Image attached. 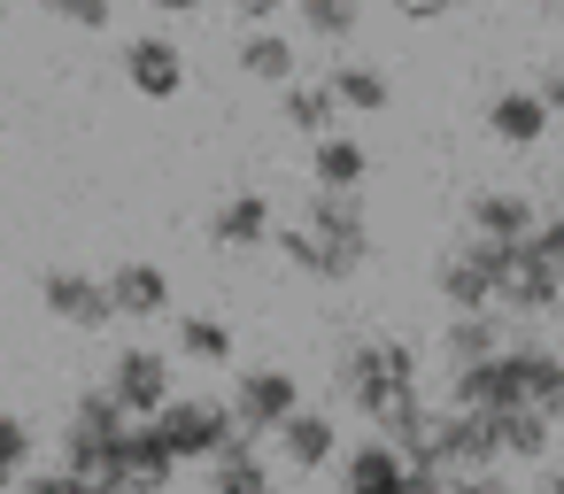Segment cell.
Here are the masks:
<instances>
[{
	"mask_svg": "<svg viewBox=\"0 0 564 494\" xmlns=\"http://www.w3.org/2000/svg\"><path fill=\"white\" fill-rule=\"evenodd\" d=\"M549 124H556V117L541 109L533 86H502V94H487V140H495V147H541Z\"/></svg>",
	"mask_w": 564,
	"mask_h": 494,
	"instance_id": "cell-13",
	"label": "cell"
},
{
	"mask_svg": "<svg viewBox=\"0 0 564 494\" xmlns=\"http://www.w3.org/2000/svg\"><path fill=\"white\" fill-rule=\"evenodd\" d=\"M533 94H541V109H549V117H564V63H549Z\"/></svg>",
	"mask_w": 564,
	"mask_h": 494,
	"instance_id": "cell-35",
	"label": "cell"
},
{
	"mask_svg": "<svg viewBox=\"0 0 564 494\" xmlns=\"http://www.w3.org/2000/svg\"><path fill=\"white\" fill-rule=\"evenodd\" d=\"M171 479H178V455L163 448L148 417H132L109 448V494H171Z\"/></svg>",
	"mask_w": 564,
	"mask_h": 494,
	"instance_id": "cell-5",
	"label": "cell"
},
{
	"mask_svg": "<svg viewBox=\"0 0 564 494\" xmlns=\"http://www.w3.org/2000/svg\"><path fill=\"white\" fill-rule=\"evenodd\" d=\"M232 63H240V78H256V86H294V78H302V55H294V40H286L279 24L240 32Z\"/></svg>",
	"mask_w": 564,
	"mask_h": 494,
	"instance_id": "cell-15",
	"label": "cell"
},
{
	"mask_svg": "<svg viewBox=\"0 0 564 494\" xmlns=\"http://www.w3.org/2000/svg\"><path fill=\"white\" fill-rule=\"evenodd\" d=\"M40 301H47V317H55V325H78V332H101V325H117V317H109V294H101V278H94V271H70V263H55V271L40 278Z\"/></svg>",
	"mask_w": 564,
	"mask_h": 494,
	"instance_id": "cell-10",
	"label": "cell"
},
{
	"mask_svg": "<svg viewBox=\"0 0 564 494\" xmlns=\"http://www.w3.org/2000/svg\"><path fill=\"white\" fill-rule=\"evenodd\" d=\"M325 94H333V109H340V117H387L394 78H387L379 63L348 55V63H333V70H325Z\"/></svg>",
	"mask_w": 564,
	"mask_h": 494,
	"instance_id": "cell-14",
	"label": "cell"
},
{
	"mask_svg": "<svg viewBox=\"0 0 564 494\" xmlns=\"http://www.w3.org/2000/svg\"><path fill=\"white\" fill-rule=\"evenodd\" d=\"M70 425H86V432H124L132 417H124V409H117V402H109L101 386H86V394L70 402Z\"/></svg>",
	"mask_w": 564,
	"mask_h": 494,
	"instance_id": "cell-30",
	"label": "cell"
},
{
	"mask_svg": "<svg viewBox=\"0 0 564 494\" xmlns=\"http://www.w3.org/2000/svg\"><path fill=\"white\" fill-rule=\"evenodd\" d=\"M101 394L124 409V417H155L178 386H171V355L163 348H117V363H109V378H101Z\"/></svg>",
	"mask_w": 564,
	"mask_h": 494,
	"instance_id": "cell-6",
	"label": "cell"
},
{
	"mask_svg": "<svg viewBox=\"0 0 564 494\" xmlns=\"http://www.w3.org/2000/svg\"><path fill=\"white\" fill-rule=\"evenodd\" d=\"M387 9H394L402 24H433V17H448V0H387Z\"/></svg>",
	"mask_w": 564,
	"mask_h": 494,
	"instance_id": "cell-34",
	"label": "cell"
},
{
	"mask_svg": "<svg viewBox=\"0 0 564 494\" xmlns=\"http://www.w3.org/2000/svg\"><path fill=\"white\" fill-rule=\"evenodd\" d=\"M271 194L263 186H240V194H225L217 209H209V240L225 248V255H248V248H263L271 240Z\"/></svg>",
	"mask_w": 564,
	"mask_h": 494,
	"instance_id": "cell-11",
	"label": "cell"
},
{
	"mask_svg": "<svg viewBox=\"0 0 564 494\" xmlns=\"http://www.w3.org/2000/svg\"><path fill=\"white\" fill-rule=\"evenodd\" d=\"M495 278H502V240H456L433 255V294L456 309H495Z\"/></svg>",
	"mask_w": 564,
	"mask_h": 494,
	"instance_id": "cell-3",
	"label": "cell"
},
{
	"mask_svg": "<svg viewBox=\"0 0 564 494\" xmlns=\"http://www.w3.org/2000/svg\"><path fill=\"white\" fill-rule=\"evenodd\" d=\"M279 124H286V132H302V140H325V132L340 124V109H333L325 78H294V86H279Z\"/></svg>",
	"mask_w": 564,
	"mask_h": 494,
	"instance_id": "cell-24",
	"label": "cell"
},
{
	"mask_svg": "<svg viewBox=\"0 0 564 494\" xmlns=\"http://www.w3.org/2000/svg\"><path fill=\"white\" fill-rule=\"evenodd\" d=\"M441 486H448V494H518L502 471H464V479H441Z\"/></svg>",
	"mask_w": 564,
	"mask_h": 494,
	"instance_id": "cell-32",
	"label": "cell"
},
{
	"mask_svg": "<svg viewBox=\"0 0 564 494\" xmlns=\"http://www.w3.org/2000/svg\"><path fill=\"white\" fill-rule=\"evenodd\" d=\"M271 440H279V455H286L294 471H325V463L340 455V425H333L325 409H294Z\"/></svg>",
	"mask_w": 564,
	"mask_h": 494,
	"instance_id": "cell-19",
	"label": "cell"
},
{
	"mask_svg": "<svg viewBox=\"0 0 564 494\" xmlns=\"http://www.w3.org/2000/svg\"><path fill=\"white\" fill-rule=\"evenodd\" d=\"M302 232H310V240H325L333 255H348L356 271L371 263V209H364V194L310 186V201H302Z\"/></svg>",
	"mask_w": 564,
	"mask_h": 494,
	"instance_id": "cell-4",
	"label": "cell"
},
{
	"mask_svg": "<svg viewBox=\"0 0 564 494\" xmlns=\"http://www.w3.org/2000/svg\"><path fill=\"white\" fill-rule=\"evenodd\" d=\"M464 217H471V240H502V248H510V240H525V232H533V217H541V209H533L518 186H479Z\"/></svg>",
	"mask_w": 564,
	"mask_h": 494,
	"instance_id": "cell-16",
	"label": "cell"
},
{
	"mask_svg": "<svg viewBox=\"0 0 564 494\" xmlns=\"http://www.w3.org/2000/svg\"><path fill=\"white\" fill-rule=\"evenodd\" d=\"M24 471H32V425L17 409H0V494H17Z\"/></svg>",
	"mask_w": 564,
	"mask_h": 494,
	"instance_id": "cell-28",
	"label": "cell"
},
{
	"mask_svg": "<svg viewBox=\"0 0 564 494\" xmlns=\"http://www.w3.org/2000/svg\"><path fill=\"white\" fill-rule=\"evenodd\" d=\"M541 494H564V463H549V486Z\"/></svg>",
	"mask_w": 564,
	"mask_h": 494,
	"instance_id": "cell-38",
	"label": "cell"
},
{
	"mask_svg": "<svg viewBox=\"0 0 564 494\" xmlns=\"http://www.w3.org/2000/svg\"><path fill=\"white\" fill-rule=\"evenodd\" d=\"M364 178H371V147H364V140H348V132H325V140H310V186L364 194Z\"/></svg>",
	"mask_w": 564,
	"mask_h": 494,
	"instance_id": "cell-20",
	"label": "cell"
},
{
	"mask_svg": "<svg viewBox=\"0 0 564 494\" xmlns=\"http://www.w3.org/2000/svg\"><path fill=\"white\" fill-rule=\"evenodd\" d=\"M541 9H549V24H564V0H541Z\"/></svg>",
	"mask_w": 564,
	"mask_h": 494,
	"instance_id": "cell-39",
	"label": "cell"
},
{
	"mask_svg": "<svg viewBox=\"0 0 564 494\" xmlns=\"http://www.w3.org/2000/svg\"><path fill=\"white\" fill-rule=\"evenodd\" d=\"M55 24H78V32H109L117 24V0H40Z\"/></svg>",
	"mask_w": 564,
	"mask_h": 494,
	"instance_id": "cell-29",
	"label": "cell"
},
{
	"mask_svg": "<svg viewBox=\"0 0 564 494\" xmlns=\"http://www.w3.org/2000/svg\"><path fill=\"white\" fill-rule=\"evenodd\" d=\"M148 9H163V17H194V9H209V0H148Z\"/></svg>",
	"mask_w": 564,
	"mask_h": 494,
	"instance_id": "cell-36",
	"label": "cell"
},
{
	"mask_svg": "<svg viewBox=\"0 0 564 494\" xmlns=\"http://www.w3.org/2000/svg\"><path fill=\"white\" fill-rule=\"evenodd\" d=\"M225 9L240 17V32H256V24H271V17L286 9V0H225Z\"/></svg>",
	"mask_w": 564,
	"mask_h": 494,
	"instance_id": "cell-33",
	"label": "cell"
},
{
	"mask_svg": "<svg viewBox=\"0 0 564 494\" xmlns=\"http://www.w3.org/2000/svg\"><path fill=\"white\" fill-rule=\"evenodd\" d=\"M178 355H194V363H232V332H225L217 317L186 309V317H178Z\"/></svg>",
	"mask_w": 564,
	"mask_h": 494,
	"instance_id": "cell-27",
	"label": "cell"
},
{
	"mask_svg": "<svg viewBox=\"0 0 564 494\" xmlns=\"http://www.w3.org/2000/svg\"><path fill=\"white\" fill-rule=\"evenodd\" d=\"M502 340H510L502 309H456V317L441 325V355H448V371H456V363H487Z\"/></svg>",
	"mask_w": 564,
	"mask_h": 494,
	"instance_id": "cell-21",
	"label": "cell"
},
{
	"mask_svg": "<svg viewBox=\"0 0 564 494\" xmlns=\"http://www.w3.org/2000/svg\"><path fill=\"white\" fill-rule=\"evenodd\" d=\"M556 301H564V271H549L525 240H510L502 248V278H495V309H510V317H556Z\"/></svg>",
	"mask_w": 564,
	"mask_h": 494,
	"instance_id": "cell-8",
	"label": "cell"
},
{
	"mask_svg": "<svg viewBox=\"0 0 564 494\" xmlns=\"http://www.w3.org/2000/svg\"><path fill=\"white\" fill-rule=\"evenodd\" d=\"M271 248H279V255H286L302 278H317V286H340V278H356V263H348V255H333L325 240H310L302 224H271Z\"/></svg>",
	"mask_w": 564,
	"mask_h": 494,
	"instance_id": "cell-25",
	"label": "cell"
},
{
	"mask_svg": "<svg viewBox=\"0 0 564 494\" xmlns=\"http://www.w3.org/2000/svg\"><path fill=\"white\" fill-rule=\"evenodd\" d=\"M148 425L163 432V448H171L178 463H209V455H217V448L240 432V425H232V409H225L217 394H171V402H163Z\"/></svg>",
	"mask_w": 564,
	"mask_h": 494,
	"instance_id": "cell-2",
	"label": "cell"
},
{
	"mask_svg": "<svg viewBox=\"0 0 564 494\" xmlns=\"http://www.w3.org/2000/svg\"><path fill=\"white\" fill-rule=\"evenodd\" d=\"M209 494H279V486H271V463H263V440H256V432H232V440L209 455Z\"/></svg>",
	"mask_w": 564,
	"mask_h": 494,
	"instance_id": "cell-17",
	"label": "cell"
},
{
	"mask_svg": "<svg viewBox=\"0 0 564 494\" xmlns=\"http://www.w3.org/2000/svg\"><path fill=\"white\" fill-rule=\"evenodd\" d=\"M487 425H495V455H502V463H541V455L556 448V425H549L541 409H495Z\"/></svg>",
	"mask_w": 564,
	"mask_h": 494,
	"instance_id": "cell-23",
	"label": "cell"
},
{
	"mask_svg": "<svg viewBox=\"0 0 564 494\" xmlns=\"http://www.w3.org/2000/svg\"><path fill=\"white\" fill-rule=\"evenodd\" d=\"M510 355H518V402L541 409L549 425H564V355L556 348H525V340H510Z\"/></svg>",
	"mask_w": 564,
	"mask_h": 494,
	"instance_id": "cell-18",
	"label": "cell"
},
{
	"mask_svg": "<svg viewBox=\"0 0 564 494\" xmlns=\"http://www.w3.org/2000/svg\"><path fill=\"white\" fill-rule=\"evenodd\" d=\"M525 248L549 263V271H564V209H549V217H533V232H525Z\"/></svg>",
	"mask_w": 564,
	"mask_h": 494,
	"instance_id": "cell-31",
	"label": "cell"
},
{
	"mask_svg": "<svg viewBox=\"0 0 564 494\" xmlns=\"http://www.w3.org/2000/svg\"><path fill=\"white\" fill-rule=\"evenodd\" d=\"M124 86L140 94V101H178L186 94V47L178 40H163V32H140V40H124Z\"/></svg>",
	"mask_w": 564,
	"mask_h": 494,
	"instance_id": "cell-9",
	"label": "cell"
},
{
	"mask_svg": "<svg viewBox=\"0 0 564 494\" xmlns=\"http://www.w3.org/2000/svg\"><path fill=\"white\" fill-rule=\"evenodd\" d=\"M286 9L302 17V32L310 40H325V47H348L356 40V24H364V0H286Z\"/></svg>",
	"mask_w": 564,
	"mask_h": 494,
	"instance_id": "cell-26",
	"label": "cell"
},
{
	"mask_svg": "<svg viewBox=\"0 0 564 494\" xmlns=\"http://www.w3.org/2000/svg\"><path fill=\"white\" fill-rule=\"evenodd\" d=\"M394 494H448V486H441V479H417V471H410V479H402Z\"/></svg>",
	"mask_w": 564,
	"mask_h": 494,
	"instance_id": "cell-37",
	"label": "cell"
},
{
	"mask_svg": "<svg viewBox=\"0 0 564 494\" xmlns=\"http://www.w3.org/2000/svg\"><path fill=\"white\" fill-rule=\"evenodd\" d=\"M417 348L410 340H394V332H379V340H356L348 355H340V394L356 402V417L364 425H379L394 402H410L417 394Z\"/></svg>",
	"mask_w": 564,
	"mask_h": 494,
	"instance_id": "cell-1",
	"label": "cell"
},
{
	"mask_svg": "<svg viewBox=\"0 0 564 494\" xmlns=\"http://www.w3.org/2000/svg\"><path fill=\"white\" fill-rule=\"evenodd\" d=\"M101 294H109V317H132V325H148V317H171V278H163V263H117L109 278H101Z\"/></svg>",
	"mask_w": 564,
	"mask_h": 494,
	"instance_id": "cell-12",
	"label": "cell"
},
{
	"mask_svg": "<svg viewBox=\"0 0 564 494\" xmlns=\"http://www.w3.org/2000/svg\"><path fill=\"white\" fill-rule=\"evenodd\" d=\"M402 479H410V463H402L379 432H371V440H356V448L340 455V486H348V494H394Z\"/></svg>",
	"mask_w": 564,
	"mask_h": 494,
	"instance_id": "cell-22",
	"label": "cell"
},
{
	"mask_svg": "<svg viewBox=\"0 0 564 494\" xmlns=\"http://www.w3.org/2000/svg\"><path fill=\"white\" fill-rule=\"evenodd\" d=\"M225 409H232V425H240V432H256V440H263V432H279V425L302 409V386H294V371L256 363V371H240V378H232V402H225Z\"/></svg>",
	"mask_w": 564,
	"mask_h": 494,
	"instance_id": "cell-7",
	"label": "cell"
}]
</instances>
